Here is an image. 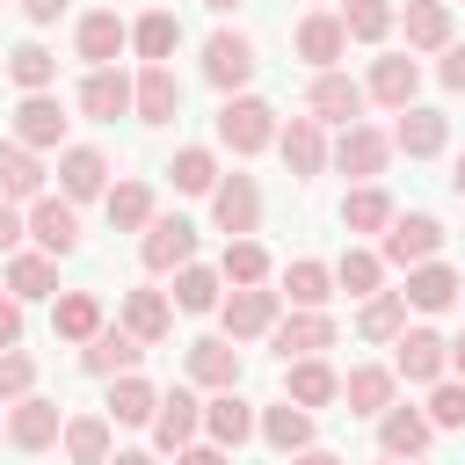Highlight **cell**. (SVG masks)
Returning <instances> with one entry per match:
<instances>
[{"instance_id": "23", "label": "cell", "mask_w": 465, "mask_h": 465, "mask_svg": "<svg viewBox=\"0 0 465 465\" xmlns=\"http://www.w3.org/2000/svg\"><path fill=\"white\" fill-rule=\"evenodd\" d=\"M392 29L407 36V58H436L443 44H458L450 0H400V22H392Z\"/></svg>"}, {"instance_id": "42", "label": "cell", "mask_w": 465, "mask_h": 465, "mask_svg": "<svg viewBox=\"0 0 465 465\" xmlns=\"http://www.w3.org/2000/svg\"><path fill=\"white\" fill-rule=\"evenodd\" d=\"M218 298H225L218 262H182V269H174V291H167V305H174V312L203 320V312H218Z\"/></svg>"}, {"instance_id": "53", "label": "cell", "mask_w": 465, "mask_h": 465, "mask_svg": "<svg viewBox=\"0 0 465 465\" xmlns=\"http://www.w3.org/2000/svg\"><path fill=\"white\" fill-rule=\"evenodd\" d=\"M22 327H29V305L0 291V349H22Z\"/></svg>"}, {"instance_id": "12", "label": "cell", "mask_w": 465, "mask_h": 465, "mask_svg": "<svg viewBox=\"0 0 465 465\" xmlns=\"http://www.w3.org/2000/svg\"><path fill=\"white\" fill-rule=\"evenodd\" d=\"M392 378H400V385H421V392H429L436 378H450V334H436L429 320L407 327V334L392 341Z\"/></svg>"}, {"instance_id": "9", "label": "cell", "mask_w": 465, "mask_h": 465, "mask_svg": "<svg viewBox=\"0 0 465 465\" xmlns=\"http://www.w3.org/2000/svg\"><path fill=\"white\" fill-rule=\"evenodd\" d=\"M196 218H182V211H160L145 232H138V269L145 276H174L182 262H196Z\"/></svg>"}, {"instance_id": "29", "label": "cell", "mask_w": 465, "mask_h": 465, "mask_svg": "<svg viewBox=\"0 0 465 465\" xmlns=\"http://www.w3.org/2000/svg\"><path fill=\"white\" fill-rule=\"evenodd\" d=\"M102 327H109L102 291H58V298H51V334H58L65 349H87Z\"/></svg>"}, {"instance_id": "15", "label": "cell", "mask_w": 465, "mask_h": 465, "mask_svg": "<svg viewBox=\"0 0 465 465\" xmlns=\"http://www.w3.org/2000/svg\"><path fill=\"white\" fill-rule=\"evenodd\" d=\"M65 131H73V116H65L58 94H22V102H15V131H7V138L29 145L36 160H44V153H65V145H73Z\"/></svg>"}, {"instance_id": "4", "label": "cell", "mask_w": 465, "mask_h": 465, "mask_svg": "<svg viewBox=\"0 0 465 465\" xmlns=\"http://www.w3.org/2000/svg\"><path fill=\"white\" fill-rule=\"evenodd\" d=\"M392 160H400V153H392L385 124H371V116L327 138V167H334V174H349V182H378V174H385Z\"/></svg>"}, {"instance_id": "13", "label": "cell", "mask_w": 465, "mask_h": 465, "mask_svg": "<svg viewBox=\"0 0 465 465\" xmlns=\"http://www.w3.org/2000/svg\"><path fill=\"white\" fill-rule=\"evenodd\" d=\"M291 58H298L305 73H334V65L349 58V36H341L334 7H305V15L291 22Z\"/></svg>"}, {"instance_id": "61", "label": "cell", "mask_w": 465, "mask_h": 465, "mask_svg": "<svg viewBox=\"0 0 465 465\" xmlns=\"http://www.w3.org/2000/svg\"><path fill=\"white\" fill-rule=\"evenodd\" d=\"M378 465H429V458H378Z\"/></svg>"}, {"instance_id": "8", "label": "cell", "mask_w": 465, "mask_h": 465, "mask_svg": "<svg viewBox=\"0 0 465 465\" xmlns=\"http://www.w3.org/2000/svg\"><path fill=\"white\" fill-rule=\"evenodd\" d=\"M145 429H153V458H174V450H189V443L203 436V392H196L189 378H182V385H167Z\"/></svg>"}, {"instance_id": "48", "label": "cell", "mask_w": 465, "mask_h": 465, "mask_svg": "<svg viewBox=\"0 0 465 465\" xmlns=\"http://www.w3.org/2000/svg\"><path fill=\"white\" fill-rule=\"evenodd\" d=\"M334 22L349 44H385L400 22V0H334Z\"/></svg>"}, {"instance_id": "20", "label": "cell", "mask_w": 465, "mask_h": 465, "mask_svg": "<svg viewBox=\"0 0 465 465\" xmlns=\"http://www.w3.org/2000/svg\"><path fill=\"white\" fill-rule=\"evenodd\" d=\"M131 51V22L116 15V7H87L80 22H73V58L94 73V65H116Z\"/></svg>"}, {"instance_id": "5", "label": "cell", "mask_w": 465, "mask_h": 465, "mask_svg": "<svg viewBox=\"0 0 465 465\" xmlns=\"http://www.w3.org/2000/svg\"><path fill=\"white\" fill-rule=\"evenodd\" d=\"M22 218H29V247H36V254H51V262H73V254L87 247V225H80V211H73L58 189H44Z\"/></svg>"}, {"instance_id": "30", "label": "cell", "mask_w": 465, "mask_h": 465, "mask_svg": "<svg viewBox=\"0 0 465 465\" xmlns=\"http://www.w3.org/2000/svg\"><path fill=\"white\" fill-rule=\"evenodd\" d=\"M276 400H291V407L320 414V407H334V400H341V371H334L327 356H298V363H283V392H276Z\"/></svg>"}, {"instance_id": "24", "label": "cell", "mask_w": 465, "mask_h": 465, "mask_svg": "<svg viewBox=\"0 0 465 465\" xmlns=\"http://www.w3.org/2000/svg\"><path fill=\"white\" fill-rule=\"evenodd\" d=\"M276 298H283L291 312H327V305H334V269H327L320 254H291V262L276 269Z\"/></svg>"}, {"instance_id": "22", "label": "cell", "mask_w": 465, "mask_h": 465, "mask_svg": "<svg viewBox=\"0 0 465 465\" xmlns=\"http://www.w3.org/2000/svg\"><path fill=\"white\" fill-rule=\"evenodd\" d=\"M116 327H124L131 341L160 349V341L174 334V305H167V291H160V283H131V291L116 298Z\"/></svg>"}, {"instance_id": "38", "label": "cell", "mask_w": 465, "mask_h": 465, "mask_svg": "<svg viewBox=\"0 0 465 465\" xmlns=\"http://www.w3.org/2000/svg\"><path fill=\"white\" fill-rule=\"evenodd\" d=\"M138 363H145V341H131L116 320L80 349V371H87V378H102V385H109V378H124V371H138Z\"/></svg>"}, {"instance_id": "14", "label": "cell", "mask_w": 465, "mask_h": 465, "mask_svg": "<svg viewBox=\"0 0 465 465\" xmlns=\"http://www.w3.org/2000/svg\"><path fill=\"white\" fill-rule=\"evenodd\" d=\"M363 102L371 109H414L421 102V58H407V51H378L371 58V73H363Z\"/></svg>"}, {"instance_id": "34", "label": "cell", "mask_w": 465, "mask_h": 465, "mask_svg": "<svg viewBox=\"0 0 465 465\" xmlns=\"http://www.w3.org/2000/svg\"><path fill=\"white\" fill-rule=\"evenodd\" d=\"M102 218H109V232H145V225L160 218L153 182H145V174H116V182H109V196H102Z\"/></svg>"}, {"instance_id": "27", "label": "cell", "mask_w": 465, "mask_h": 465, "mask_svg": "<svg viewBox=\"0 0 465 465\" xmlns=\"http://www.w3.org/2000/svg\"><path fill=\"white\" fill-rule=\"evenodd\" d=\"M254 443H269L276 458H298V450L320 443V414H305V407H291V400H269V407L254 414Z\"/></svg>"}, {"instance_id": "7", "label": "cell", "mask_w": 465, "mask_h": 465, "mask_svg": "<svg viewBox=\"0 0 465 465\" xmlns=\"http://www.w3.org/2000/svg\"><path fill=\"white\" fill-rule=\"evenodd\" d=\"M0 436H7V450L44 458V450H58V436H65V407H58V400H44V392H29V400L0 407Z\"/></svg>"}, {"instance_id": "6", "label": "cell", "mask_w": 465, "mask_h": 465, "mask_svg": "<svg viewBox=\"0 0 465 465\" xmlns=\"http://www.w3.org/2000/svg\"><path fill=\"white\" fill-rule=\"evenodd\" d=\"M283 320V298H276V283H254V291H225L218 298V334L232 341V349H247V341H269V327Z\"/></svg>"}, {"instance_id": "59", "label": "cell", "mask_w": 465, "mask_h": 465, "mask_svg": "<svg viewBox=\"0 0 465 465\" xmlns=\"http://www.w3.org/2000/svg\"><path fill=\"white\" fill-rule=\"evenodd\" d=\"M450 196H458V203H465V153H458V160H450Z\"/></svg>"}, {"instance_id": "25", "label": "cell", "mask_w": 465, "mask_h": 465, "mask_svg": "<svg viewBox=\"0 0 465 465\" xmlns=\"http://www.w3.org/2000/svg\"><path fill=\"white\" fill-rule=\"evenodd\" d=\"M341 341V320L334 312H283L276 327H269V349L283 356V363H298V356H327Z\"/></svg>"}, {"instance_id": "36", "label": "cell", "mask_w": 465, "mask_h": 465, "mask_svg": "<svg viewBox=\"0 0 465 465\" xmlns=\"http://www.w3.org/2000/svg\"><path fill=\"white\" fill-rule=\"evenodd\" d=\"M0 291H7V298H22V305H36V298H58L65 283H58V262H51V254L15 247V254H7V269H0Z\"/></svg>"}, {"instance_id": "37", "label": "cell", "mask_w": 465, "mask_h": 465, "mask_svg": "<svg viewBox=\"0 0 465 465\" xmlns=\"http://www.w3.org/2000/svg\"><path fill=\"white\" fill-rule=\"evenodd\" d=\"M458 269L450 262H421V269H407V283H400V298H407V312H421V320H436V312H450L458 305Z\"/></svg>"}, {"instance_id": "44", "label": "cell", "mask_w": 465, "mask_h": 465, "mask_svg": "<svg viewBox=\"0 0 465 465\" xmlns=\"http://www.w3.org/2000/svg\"><path fill=\"white\" fill-rule=\"evenodd\" d=\"M44 189H51V174H44V160H36L29 145H15V138H0V196L29 211V203H36Z\"/></svg>"}, {"instance_id": "56", "label": "cell", "mask_w": 465, "mask_h": 465, "mask_svg": "<svg viewBox=\"0 0 465 465\" xmlns=\"http://www.w3.org/2000/svg\"><path fill=\"white\" fill-rule=\"evenodd\" d=\"M283 465H341V450H327V443H312V450H298V458H283Z\"/></svg>"}, {"instance_id": "10", "label": "cell", "mask_w": 465, "mask_h": 465, "mask_svg": "<svg viewBox=\"0 0 465 465\" xmlns=\"http://www.w3.org/2000/svg\"><path fill=\"white\" fill-rule=\"evenodd\" d=\"M363 109H371V102H363V80H349L341 65L305 80V116H312L320 131H349V124H363Z\"/></svg>"}, {"instance_id": "64", "label": "cell", "mask_w": 465, "mask_h": 465, "mask_svg": "<svg viewBox=\"0 0 465 465\" xmlns=\"http://www.w3.org/2000/svg\"><path fill=\"white\" fill-rule=\"evenodd\" d=\"M0 450H7V436H0Z\"/></svg>"}, {"instance_id": "19", "label": "cell", "mask_w": 465, "mask_h": 465, "mask_svg": "<svg viewBox=\"0 0 465 465\" xmlns=\"http://www.w3.org/2000/svg\"><path fill=\"white\" fill-rule=\"evenodd\" d=\"M109 182H116V160H109L102 145H65V153H58V196H65L73 211H80V203H102Z\"/></svg>"}, {"instance_id": "55", "label": "cell", "mask_w": 465, "mask_h": 465, "mask_svg": "<svg viewBox=\"0 0 465 465\" xmlns=\"http://www.w3.org/2000/svg\"><path fill=\"white\" fill-rule=\"evenodd\" d=\"M22 15H29V29H51L65 15V0H22Z\"/></svg>"}, {"instance_id": "39", "label": "cell", "mask_w": 465, "mask_h": 465, "mask_svg": "<svg viewBox=\"0 0 465 465\" xmlns=\"http://www.w3.org/2000/svg\"><path fill=\"white\" fill-rule=\"evenodd\" d=\"M153 407H160V385H153L145 371H124V378H109V400H102L109 429H145V421H153Z\"/></svg>"}, {"instance_id": "16", "label": "cell", "mask_w": 465, "mask_h": 465, "mask_svg": "<svg viewBox=\"0 0 465 465\" xmlns=\"http://www.w3.org/2000/svg\"><path fill=\"white\" fill-rule=\"evenodd\" d=\"M240 371H247V349H232L225 334H196V341L182 349V378H189L196 392H232Z\"/></svg>"}, {"instance_id": "57", "label": "cell", "mask_w": 465, "mask_h": 465, "mask_svg": "<svg viewBox=\"0 0 465 465\" xmlns=\"http://www.w3.org/2000/svg\"><path fill=\"white\" fill-rule=\"evenodd\" d=\"M109 465H160L153 450H109Z\"/></svg>"}, {"instance_id": "43", "label": "cell", "mask_w": 465, "mask_h": 465, "mask_svg": "<svg viewBox=\"0 0 465 465\" xmlns=\"http://www.w3.org/2000/svg\"><path fill=\"white\" fill-rule=\"evenodd\" d=\"M109 450H116L109 414H65V436H58V458L65 465H109Z\"/></svg>"}, {"instance_id": "2", "label": "cell", "mask_w": 465, "mask_h": 465, "mask_svg": "<svg viewBox=\"0 0 465 465\" xmlns=\"http://www.w3.org/2000/svg\"><path fill=\"white\" fill-rule=\"evenodd\" d=\"M196 65H203V80H211V87H218V102H225V94H247V87H254V73H262V51H254V36H247V29L218 22V29L203 36Z\"/></svg>"}, {"instance_id": "51", "label": "cell", "mask_w": 465, "mask_h": 465, "mask_svg": "<svg viewBox=\"0 0 465 465\" xmlns=\"http://www.w3.org/2000/svg\"><path fill=\"white\" fill-rule=\"evenodd\" d=\"M436 87L443 94H465V44H443L436 51Z\"/></svg>"}, {"instance_id": "33", "label": "cell", "mask_w": 465, "mask_h": 465, "mask_svg": "<svg viewBox=\"0 0 465 465\" xmlns=\"http://www.w3.org/2000/svg\"><path fill=\"white\" fill-rule=\"evenodd\" d=\"M73 109H80L87 124H116V116H131V73H124V65H94V73L80 80Z\"/></svg>"}, {"instance_id": "35", "label": "cell", "mask_w": 465, "mask_h": 465, "mask_svg": "<svg viewBox=\"0 0 465 465\" xmlns=\"http://www.w3.org/2000/svg\"><path fill=\"white\" fill-rule=\"evenodd\" d=\"M174 51H182V15H174V7L131 15V58H138V65H174Z\"/></svg>"}, {"instance_id": "49", "label": "cell", "mask_w": 465, "mask_h": 465, "mask_svg": "<svg viewBox=\"0 0 465 465\" xmlns=\"http://www.w3.org/2000/svg\"><path fill=\"white\" fill-rule=\"evenodd\" d=\"M421 414H429L436 436H443V429H465V385H458V378H436L429 400H421Z\"/></svg>"}, {"instance_id": "52", "label": "cell", "mask_w": 465, "mask_h": 465, "mask_svg": "<svg viewBox=\"0 0 465 465\" xmlns=\"http://www.w3.org/2000/svg\"><path fill=\"white\" fill-rule=\"evenodd\" d=\"M15 247H29V218H22V203L0 196V254H15Z\"/></svg>"}, {"instance_id": "40", "label": "cell", "mask_w": 465, "mask_h": 465, "mask_svg": "<svg viewBox=\"0 0 465 465\" xmlns=\"http://www.w3.org/2000/svg\"><path fill=\"white\" fill-rule=\"evenodd\" d=\"M218 276H225V291L276 283V254L262 247V232H254V240H225V247H218Z\"/></svg>"}, {"instance_id": "18", "label": "cell", "mask_w": 465, "mask_h": 465, "mask_svg": "<svg viewBox=\"0 0 465 465\" xmlns=\"http://www.w3.org/2000/svg\"><path fill=\"white\" fill-rule=\"evenodd\" d=\"M327 138H334V131H320L305 109L283 116V124H276V160H283V174H291V182H320V174H327Z\"/></svg>"}, {"instance_id": "62", "label": "cell", "mask_w": 465, "mask_h": 465, "mask_svg": "<svg viewBox=\"0 0 465 465\" xmlns=\"http://www.w3.org/2000/svg\"><path fill=\"white\" fill-rule=\"evenodd\" d=\"M305 7H334V0H305Z\"/></svg>"}, {"instance_id": "21", "label": "cell", "mask_w": 465, "mask_h": 465, "mask_svg": "<svg viewBox=\"0 0 465 465\" xmlns=\"http://www.w3.org/2000/svg\"><path fill=\"white\" fill-rule=\"evenodd\" d=\"M131 116H138L145 131H167V124L182 116V73H174V65H138V73H131Z\"/></svg>"}, {"instance_id": "26", "label": "cell", "mask_w": 465, "mask_h": 465, "mask_svg": "<svg viewBox=\"0 0 465 465\" xmlns=\"http://www.w3.org/2000/svg\"><path fill=\"white\" fill-rule=\"evenodd\" d=\"M254 400L232 385V392H203V443H218V450H247L254 443Z\"/></svg>"}, {"instance_id": "45", "label": "cell", "mask_w": 465, "mask_h": 465, "mask_svg": "<svg viewBox=\"0 0 465 465\" xmlns=\"http://www.w3.org/2000/svg\"><path fill=\"white\" fill-rule=\"evenodd\" d=\"M7 80H15L22 94H58V51L36 44V36H22V44L7 51Z\"/></svg>"}, {"instance_id": "31", "label": "cell", "mask_w": 465, "mask_h": 465, "mask_svg": "<svg viewBox=\"0 0 465 465\" xmlns=\"http://www.w3.org/2000/svg\"><path fill=\"white\" fill-rule=\"evenodd\" d=\"M392 400H400L392 363H349V371H341V407H349L356 421H378Z\"/></svg>"}, {"instance_id": "58", "label": "cell", "mask_w": 465, "mask_h": 465, "mask_svg": "<svg viewBox=\"0 0 465 465\" xmlns=\"http://www.w3.org/2000/svg\"><path fill=\"white\" fill-rule=\"evenodd\" d=\"M450 378L465 385V334H450Z\"/></svg>"}, {"instance_id": "11", "label": "cell", "mask_w": 465, "mask_h": 465, "mask_svg": "<svg viewBox=\"0 0 465 465\" xmlns=\"http://www.w3.org/2000/svg\"><path fill=\"white\" fill-rule=\"evenodd\" d=\"M211 232H225V240H254L262 232V182L254 174H218V189H211Z\"/></svg>"}, {"instance_id": "17", "label": "cell", "mask_w": 465, "mask_h": 465, "mask_svg": "<svg viewBox=\"0 0 465 465\" xmlns=\"http://www.w3.org/2000/svg\"><path fill=\"white\" fill-rule=\"evenodd\" d=\"M385 138H392V153H407V160H443V153H450V116H443L436 102H414V109H400V116L385 124Z\"/></svg>"}, {"instance_id": "50", "label": "cell", "mask_w": 465, "mask_h": 465, "mask_svg": "<svg viewBox=\"0 0 465 465\" xmlns=\"http://www.w3.org/2000/svg\"><path fill=\"white\" fill-rule=\"evenodd\" d=\"M29 392H36V356L29 349H0V407H15Z\"/></svg>"}, {"instance_id": "63", "label": "cell", "mask_w": 465, "mask_h": 465, "mask_svg": "<svg viewBox=\"0 0 465 465\" xmlns=\"http://www.w3.org/2000/svg\"><path fill=\"white\" fill-rule=\"evenodd\" d=\"M458 305H465V283H458Z\"/></svg>"}, {"instance_id": "28", "label": "cell", "mask_w": 465, "mask_h": 465, "mask_svg": "<svg viewBox=\"0 0 465 465\" xmlns=\"http://www.w3.org/2000/svg\"><path fill=\"white\" fill-rule=\"evenodd\" d=\"M392 196H385V182H349L341 189V203H334V218H341V232L349 240H378L385 225H392Z\"/></svg>"}, {"instance_id": "1", "label": "cell", "mask_w": 465, "mask_h": 465, "mask_svg": "<svg viewBox=\"0 0 465 465\" xmlns=\"http://www.w3.org/2000/svg\"><path fill=\"white\" fill-rule=\"evenodd\" d=\"M276 102L269 94H225L218 102V116H211V138H218V153H232V160H254V153H269L276 145Z\"/></svg>"}, {"instance_id": "60", "label": "cell", "mask_w": 465, "mask_h": 465, "mask_svg": "<svg viewBox=\"0 0 465 465\" xmlns=\"http://www.w3.org/2000/svg\"><path fill=\"white\" fill-rule=\"evenodd\" d=\"M203 7H211V15H232V7H240V0H203Z\"/></svg>"}, {"instance_id": "41", "label": "cell", "mask_w": 465, "mask_h": 465, "mask_svg": "<svg viewBox=\"0 0 465 465\" xmlns=\"http://www.w3.org/2000/svg\"><path fill=\"white\" fill-rule=\"evenodd\" d=\"M327 269H334V298L349 291V298L363 305V298H378V291H385V262H378V247H363V240H349Z\"/></svg>"}, {"instance_id": "46", "label": "cell", "mask_w": 465, "mask_h": 465, "mask_svg": "<svg viewBox=\"0 0 465 465\" xmlns=\"http://www.w3.org/2000/svg\"><path fill=\"white\" fill-rule=\"evenodd\" d=\"M218 174H225L218 145H174V160H167L174 196H211V189H218Z\"/></svg>"}, {"instance_id": "54", "label": "cell", "mask_w": 465, "mask_h": 465, "mask_svg": "<svg viewBox=\"0 0 465 465\" xmlns=\"http://www.w3.org/2000/svg\"><path fill=\"white\" fill-rule=\"evenodd\" d=\"M174 465H232V450H218V443H189V450H174Z\"/></svg>"}, {"instance_id": "3", "label": "cell", "mask_w": 465, "mask_h": 465, "mask_svg": "<svg viewBox=\"0 0 465 465\" xmlns=\"http://www.w3.org/2000/svg\"><path fill=\"white\" fill-rule=\"evenodd\" d=\"M385 269H421V262H443V218L436 211H392V225L371 240Z\"/></svg>"}, {"instance_id": "32", "label": "cell", "mask_w": 465, "mask_h": 465, "mask_svg": "<svg viewBox=\"0 0 465 465\" xmlns=\"http://www.w3.org/2000/svg\"><path fill=\"white\" fill-rule=\"evenodd\" d=\"M371 429H378V458H429V443H436L429 414H421V407H407V400H392Z\"/></svg>"}, {"instance_id": "47", "label": "cell", "mask_w": 465, "mask_h": 465, "mask_svg": "<svg viewBox=\"0 0 465 465\" xmlns=\"http://www.w3.org/2000/svg\"><path fill=\"white\" fill-rule=\"evenodd\" d=\"M400 334H407V298H400V291H378V298H363V305H356V341L392 349Z\"/></svg>"}]
</instances>
